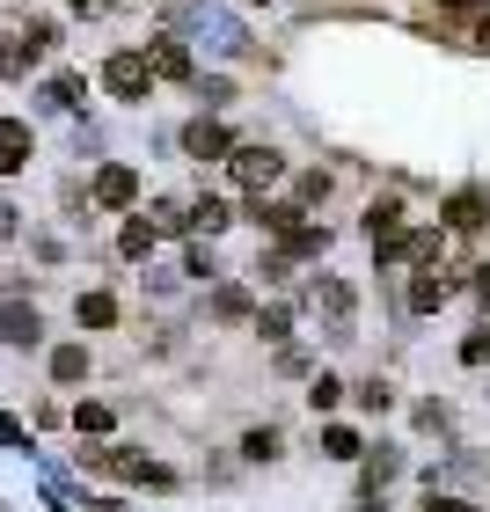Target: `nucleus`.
Segmentation results:
<instances>
[{
	"label": "nucleus",
	"mask_w": 490,
	"mask_h": 512,
	"mask_svg": "<svg viewBox=\"0 0 490 512\" xmlns=\"http://www.w3.org/2000/svg\"><path fill=\"white\" fill-rule=\"evenodd\" d=\"M183 37L205 44L213 59H242L249 52V30L235 8H220V0H198V8H183Z\"/></svg>",
	"instance_id": "f257e3e1"
},
{
	"label": "nucleus",
	"mask_w": 490,
	"mask_h": 512,
	"mask_svg": "<svg viewBox=\"0 0 490 512\" xmlns=\"http://www.w3.org/2000/svg\"><path fill=\"white\" fill-rule=\"evenodd\" d=\"M103 88H110V96H125V103H147L154 59H147V52H110V59H103Z\"/></svg>",
	"instance_id": "f03ea898"
},
{
	"label": "nucleus",
	"mask_w": 490,
	"mask_h": 512,
	"mask_svg": "<svg viewBox=\"0 0 490 512\" xmlns=\"http://www.w3.org/2000/svg\"><path fill=\"white\" fill-rule=\"evenodd\" d=\"M308 308L330 315V337H352V286H344V278H315V286H308Z\"/></svg>",
	"instance_id": "7ed1b4c3"
},
{
	"label": "nucleus",
	"mask_w": 490,
	"mask_h": 512,
	"mask_svg": "<svg viewBox=\"0 0 490 512\" xmlns=\"http://www.w3.org/2000/svg\"><path fill=\"white\" fill-rule=\"evenodd\" d=\"M286 176V154H271V147H235V183L242 191H264V183Z\"/></svg>",
	"instance_id": "20e7f679"
},
{
	"label": "nucleus",
	"mask_w": 490,
	"mask_h": 512,
	"mask_svg": "<svg viewBox=\"0 0 490 512\" xmlns=\"http://www.w3.org/2000/svg\"><path fill=\"white\" fill-rule=\"evenodd\" d=\"M132 198H139V176H132V169H118V161L96 169V205H103V213H125Z\"/></svg>",
	"instance_id": "39448f33"
},
{
	"label": "nucleus",
	"mask_w": 490,
	"mask_h": 512,
	"mask_svg": "<svg viewBox=\"0 0 490 512\" xmlns=\"http://www.w3.org/2000/svg\"><path fill=\"white\" fill-rule=\"evenodd\" d=\"M0 337H8V344H22V352H30V344L44 337V322H37V308H30V300H8V308H0Z\"/></svg>",
	"instance_id": "423d86ee"
},
{
	"label": "nucleus",
	"mask_w": 490,
	"mask_h": 512,
	"mask_svg": "<svg viewBox=\"0 0 490 512\" xmlns=\"http://www.w3.org/2000/svg\"><path fill=\"white\" fill-rule=\"evenodd\" d=\"M30 161V125L22 118H0V176H15Z\"/></svg>",
	"instance_id": "0eeeda50"
},
{
	"label": "nucleus",
	"mask_w": 490,
	"mask_h": 512,
	"mask_svg": "<svg viewBox=\"0 0 490 512\" xmlns=\"http://www.w3.org/2000/svg\"><path fill=\"white\" fill-rule=\"evenodd\" d=\"M183 154L213 161V154H235V147H227V132H220L213 118H198V125H183Z\"/></svg>",
	"instance_id": "6e6552de"
},
{
	"label": "nucleus",
	"mask_w": 490,
	"mask_h": 512,
	"mask_svg": "<svg viewBox=\"0 0 490 512\" xmlns=\"http://www.w3.org/2000/svg\"><path fill=\"white\" fill-rule=\"evenodd\" d=\"M147 59H154V74H169V81H183V74H191V44H183V37H161Z\"/></svg>",
	"instance_id": "1a4fd4ad"
},
{
	"label": "nucleus",
	"mask_w": 490,
	"mask_h": 512,
	"mask_svg": "<svg viewBox=\"0 0 490 512\" xmlns=\"http://www.w3.org/2000/svg\"><path fill=\"white\" fill-rule=\"evenodd\" d=\"M52 381H59V388L88 381V344H59V352H52Z\"/></svg>",
	"instance_id": "9d476101"
},
{
	"label": "nucleus",
	"mask_w": 490,
	"mask_h": 512,
	"mask_svg": "<svg viewBox=\"0 0 490 512\" xmlns=\"http://www.w3.org/2000/svg\"><path fill=\"white\" fill-rule=\"evenodd\" d=\"M74 103H81V81L74 74H52L37 88V110H74Z\"/></svg>",
	"instance_id": "9b49d317"
},
{
	"label": "nucleus",
	"mask_w": 490,
	"mask_h": 512,
	"mask_svg": "<svg viewBox=\"0 0 490 512\" xmlns=\"http://www.w3.org/2000/svg\"><path fill=\"white\" fill-rule=\"evenodd\" d=\"M37 52H44V44H30V30H22V37H0V74H30Z\"/></svg>",
	"instance_id": "f8f14e48"
},
{
	"label": "nucleus",
	"mask_w": 490,
	"mask_h": 512,
	"mask_svg": "<svg viewBox=\"0 0 490 512\" xmlns=\"http://www.w3.org/2000/svg\"><path fill=\"white\" fill-rule=\"evenodd\" d=\"M118 322V300L110 293H81V330H110Z\"/></svg>",
	"instance_id": "ddd939ff"
},
{
	"label": "nucleus",
	"mask_w": 490,
	"mask_h": 512,
	"mask_svg": "<svg viewBox=\"0 0 490 512\" xmlns=\"http://www.w3.org/2000/svg\"><path fill=\"white\" fill-rule=\"evenodd\" d=\"M447 293H454V278L425 271V278H417V286H410V308H439V300H447Z\"/></svg>",
	"instance_id": "4468645a"
},
{
	"label": "nucleus",
	"mask_w": 490,
	"mask_h": 512,
	"mask_svg": "<svg viewBox=\"0 0 490 512\" xmlns=\"http://www.w3.org/2000/svg\"><path fill=\"white\" fill-rule=\"evenodd\" d=\"M154 235H161V227H154V220H132V227H125V235H118V249L132 256V264H139V256H147V249H154Z\"/></svg>",
	"instance_id": "2eb2a0df"
},
{
	"label": "nucleus",
	"mask_w": 490,
	"mask_h": 512,
	"mask_svg": "<svg viewBox=\"0 0 490 512\" xmlns=\"http://www.w3.org/2000/svg\"><path fill=\"white\" fill-rule=\"evenodd\" d=\"M447 220H454V227H483V220H490V213H483V191H461V198L447 205Z\"/></svg>",
	"instance_id": "dca6fc26"
},
{
	"label": "nucleus",
	"mask_w": 490,
	"mask_h": 512,
	"mask_svg": "<svg viewBox=\"0 0 490 512\" xmlns=\"http://www.w3.org/2000/svg\"><path fill=\"white\" fill-rule=\"evenodd\" d=\"M154 227H161V235H183V227H198V220H191V205L161 198V205H154Z\"/></svg>",
	"instance_id": "f3484780"
},
{
	"label": "nucleus",
	"mask_w": 490,
	"mask_h": 512,
	"mask_svg": "<svg viewBox=\"0 0 490 512\" xmlns=\"http://www.w3.org/2000/svg\"><path fill=\"white\" fill-rule=\"evenodd\" d=\"M366 227H373V242H388L395 227H403V205H395V198H381V205L366 213Z\"/></svg>",
	"instance_id": "a211bd4d"
},
{
	"label": "nucleus",
	"mask_w": 490,
	"mask_h": 512,
	"mask_svg": "<svg viewBox=\"0 0 490 512\" xmlns=\"http://www.w3.org/2000/svg\"><path fill=\"white\" fill-rule=\"evenodd\" d=\"M213 315H220V322H242V315H249V293H242V286H220V293H213Z\"/></svg>",
	"instance_id": "6ab92c4d"
},
{
	"label": "nucleus",
	"mask_w": 490,
	"mask_h": 512,
	"mask_svg": "<svg viewBox=\"0 0 490 512\" xmlns=\"http://www.w3.org/2000/svg\"><path fill=\"white\" fill-rule=\"evenodd\" d=\"M322 454H330V461H352V454H359V432L330 425V432H322Z\"/></svg>",
	"instance_id": "aec40b11"
},
{
	"label": "nucleus",
	"mask_w": 490,
	"mask_h": 512,
	"mask_svg": "<svg viewBox=\"0 0 490 512\" xmlns=\"http://www.w3.org/2000/svg\"><path fill=\"white\" fill-rule=\"evenodd\" d=\"M395 469H403V461H395L388 447H381V454H366V491H381V483H388Z\"/></svg>",
	"instance_id": "412c9836"
},
{
	"label": "nucleus",
	"mask_w": 490,
	"mask_h": 512,
	"mask_svg": "<svg viewBox=\"0 0 490 512\" xmlns=\"http://www.w3.org/2000/svg\"><path fill=\"white\" fill-rule=\"evenodd\" d=\"M191 220L205 227V235H220V227H227V220H235V213H227V205H220V198H205V205H191Z\"/></svg>",
	"instance_id": "4be33fe9"
},
{
	"label": "nucleus",
	"mask_w": 490,
	"mask_h": 512,
	"mask_svg": "<svg viewBox=\"0 0 490 512\" xmlns=\"http://www.w3.org/2000/svg\"><path fill=\"white\" fill-rule=\"evenodd\" d=\"M198 103H205V110H227V103H235V81H220V74L198 81Z\"/></svg>",
	"instance_id": "5701e85b"
},
{
	"label": "nucleus",
	"mask_w": 490,
	"mask_h": 512,
	"mask_svg": "<svg viewBox=\"0 0 490 512\" xmlns=\"http://www.w3.org/2000/svg\"><path fill=\"white\" fill-rule=\"evenodd\" d=\"M337 395H344L337 374H315V388H308V403H315V410H337Z\"/></svg>",
	"instance_id": "b1692460"
},
{
	"label": "nucleus",
	"mask_w": 490,
	"mask_h": 512,
	"mask_svg": "<svg viewBox=\"0 0 490 512\" xmlns=\"http://www.w3.org/2000/svg\"><path fill=\"white\" fill-rule=\"evenodd\" d=\"M242 454H249V461H271V454H278V432H271V425H264V432H249V439H242Z\"/></svg>",
	"instance_id": "393cba45"
},
{
	"label": "nucleus",
	"mask_w": 490,
	"mask_h": 512,
	"mask_svg": "<svg viewBox=\"0 0 490 512\" xmlns=\"http://www.w3.org/2000/svg\"><path fill=\"white\" fill-rule=\"evenodd\" d=\"M256 330H264V337L278 344V337H286V330H293V315H286V308H264V315H256Z\"/></svg>",
	"instance_id": "a878e982"
},
{
	"label": "nucleus",
	"mask_w": 490,
	"mask_h": 512,
	"mask_svg": "<svg viewBox=\"0 0 490 512\" xmlns=\"http://www.w3.org/2000/svg\"><path fill=\"white\" fill-rule=\"evenodd\" d=\"M74 425H81V432H110V410H103V403H81Z\"/></svg>",
	"instance_id": "bb28decb"
},
{
	"label": "nucleus",
	"mask_w": 490,
	"mask_h": 512,
	"mask_svg": "<svg viewBox=\"0 0 490 512\" xmlns=\"http://www.w3.org/2000/svg\"><path fill=\"white\" fill-rule=\"evenodd\" d=\"M315 198H330V176H322V169L300 176V205H315Z\"/></svg>",
	"instance_id": "cd10ccee"
},
{
	"label": "nucleus",
	"mask_w": 490,
	"mask_h": 512,
	"mask_svg": "<svg viewBox=\"0 0 490 512\" xmlns=\"http://www.w3.org/2000/svg\"><path fill=\"white\" fill-rule=\"evenodd\" d=\"M461 359H469V366H490V330H476L469 344H461Z\"/></svg>",
	"instance_id": "c85d7f7f"
},
{
	"label": "nucleus",
	"mask_w": 490,
	"mask_h": 512,
	"mask_svg": "<svg viewBox=\"0 0 490 512\" xmlns=\"http://www.w3.org/2000/svg\"><path fill=\"white\" fill-rule=\"evenodd\" d=\"M425 512H476V505H461V498H432Z\"/></svg>",
	"instance_id": "c756f323"
},
{
	"label": "nucleus",
	"mask_w": 490,
	"mask_h": 512,
	"mask_svg": "<svg viewBox=\"0 0 490 512\" xmlns=\"http://www.w3.org/2000/svg\"><path fill=\"white\" fill-rule=\"evenodd\" d=\"M0 235H15V205L8 198H0Z\"/></svg>",
	"instance_id": "7c9ffc66"
},
{
	"label": "nucleus",
	"mask_w": 490,
	"mask_h": 512,
	"mask_svg": "<svg viewBox=\"0 0 490 512\" xmlns=\"http://www.w3.org/2000/svg\"><path fill=\"white\" fill-rule=\"evenodd\" d=\"M74 8H81V15H103V8H110V0H74Z\"/></svg>",
	"instance_id": "2f4dec72"
},
{
	"label": "nucleus",
	"mask_w": 490,
	"mask_h": 512,
	"mask_svg": "<svg viewBox=\"0 0 490 512\" xmlns=\"http://www.w3.org/2000/svg\"><path fill=\"white\" fill-rule=\"evenodd\" d=\"M476 293H483V300H490V264H483V271H476Z\"/></svg>",
	"instance_id": "473e14b6"
},
{
	"label": "nucleus",
	"mask_w": 490,
	"mask_h": 512,
	"mask_svg": "<svg viewBox=\"0 0 490 512\" xmlns=\"http://www.w3.org/2000/svg\"><path fill=\"white\" fill-rule=\"evenodd\" d=\"M476 37H483V44H490V0H483V30H476Z\"/></svg>",
	"instance_id": "72a5a7b5"
},
{
	"label": "nucleus",
	"mask_w": 490,
	"mask_h": 512,
	"mask_svg": "<svg viewBox=\"0 0 490 512\" xmlns=\"http://www.w3.org/2000/svg\"><path fill=\"white\" fill-rule=\"evenodd\" d=\"M454 8H483V0H454Z\"/></svg>",
	"instance_id": "f704fd0d"
}]
</instances>
